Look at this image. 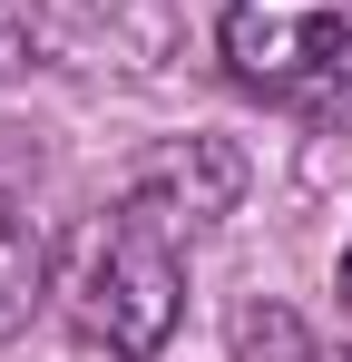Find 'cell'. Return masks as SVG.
Returning a JSON list of instances; mask_svg holds the SVG:
<instances>
[{"instance_id":"1","label":"cell","mask_w":352,"mask_h":362,"mask_svg":"<svg viewBox=\"0 0 352 362\" xmlns=\"http://www.w3.org/2000/svg\"><path fill=\"white\" fill-rule=\"evenodd\" d=\"M49 303H59V323H69L88 353H117V362L167 353L176 313H186L176 235H167V226H147L137 206L88 216V226L49 255Z\"/></svg>"},{"instance_id":"2","label":"cell","mask_w":352,"mask_h":362,"mask_svg":"<svg viewBox=\"0 0 352 362\" xmlns=\"http://www.w3.org/2000/svg\"><path fill=\"white\" fill-rule=\"evenodd\" d=\"M225 69L293 118L352 127V0H235Z\"/></svg>"},{"instance_id":"3","label":"cell","mask_w":352,"mask_h":362,"mask_svg":"<svg viewBox=\"0 0 352 362\" xmlns=\"http://www.w3.org/2000/svg\"><path fill=\"white\" fill-rule=\"evenodd\" d=\"M235 196H245V157H235L225 137H167V147H147L127 167V196L117 206H137L167 235H206V226L235 216Z\"/></svg>"},{"instance_id":"4","label":"cell","mask_w":352,"mask_h":362,"mask_svg":"<svg viewBox=\"0 0 352 362\" xmlns=\"http://www.w3.org/2000/svg\"><path fill=\"white\" fill-rule=\"evenodd\" d=\"M30 303H49V245L30 235V216L0 196V343L30 323Z\"/></svg>"},{"instance_id":"5","label":"cell","mask_w":352,"mask_h":362,"mask_svg":"<svg viewBox=\"0 0 352 362\" xmlns=\"http://www.w3.org/2000/svg\"><path fill=\"white\" fill-rule=\"evenodd\" d=\"M343 313H352V245H343Z\"/></svg>"},{"instance_id":"6","label":"cell","mask_w":352,"mask_h":362,"mask_svg":"<svg viewBox=\"0 0 352 362\" xmlns=\"http://www.w3.org/2000/svg\"><path fill=\"white\" fill-rule=\"evenodd\" d=\"M313 362H352V353H323V343H313Z\"/></svg>"}]
</instances>
